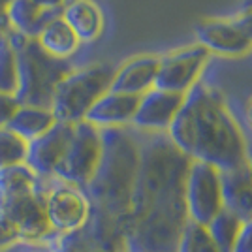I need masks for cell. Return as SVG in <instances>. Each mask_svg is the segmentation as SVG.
Segmentation results:
<instances>
[{"label": "cell", "instance_id": "1", "mask_svg": "<svg viewBox=\"0 0 252 252\" xmlns=\"http://www.w3.org/2000/svg\"><path fill=\"white\" fill-rule=\"evenodd\" d=\"M190 162L168 134L139 143V168L123 231V252H177L179 237L189 222L185 185Z\"/></svg>", "mask_w": 252, "mask_h": 252}, {"label": "cell", "instance_id": "2", "mask_svg": "<svg viewBox=\"0 0 252 252\" xmlns=\"http://www.w3.org/2000/svg\"><path fill=\"white\" fill-rule=\"evenodd\" d=\"M139 168V141L126 128L102 130V157L83 189L91 219L83 230L96 249L123 252V231Z\"/></svg>", "mask_w": 252, "mask_h": 252}, {"label": "cell", "instance_id": "3", "mask_svg": "<svg viewBox=\"0 0 252 252\" xmlns=\"http://www.w3.org/2000/svg\"><path fill=\"white\" fill-rule=\"evenodd\" d=\"M168 136L185 157L209 164L219 171L247 166L249 137L243 126L220 93L201 81L187 93Z\"/></svg>", "mask_w": 252, "mask_h": 252}, {"label": "cell", "instance_id": "4", "mask_svg": "<svg viewBox=\"0 0 252 252\" xmlns=\"http://www.w3.org/2000/svg\"><path fill=\"white\" fill-rule=\"evenodd\" d=\"M10 42L17 57V93L19 105L51 109L53 96L59 83L72 72L70 61L55 59L38 43L36 38H27L13 31Z\"/></svg>", "mask_w": 252, "mask_h": 252}, {"label": "cell", "instance_id": "5", "mask_svg": "<svg viewBox=\"0 0 252 252\" xmlns=\"http://www.w3.org/2000/svg\"><path fill=\"white\" fill-rule=\"evenodd\" d=\"M115 68L111 64H91L72 70L59 83L53 96L51 111L61 123H81L98 98L111 89Z\"/></svg>", "mask_w": 252, "mask_h": 252}, {"label": "cell", "instance_id": "6", "mask_svg": "<svg viewBox=\"0 0 252 252\" xmlns=\"http://www.w3.org/2000/svg\"><path fill=\"white\" fill-rule=\"evenodd\" d=\"M40 192L53 233H74L87 226L91 219V203L83 189L57 177H40Z\"/></svg>", "mask_w": 252, "mask_h": 252}, {"label": "cell", "instance_id": "7", "mask_svg": "<svg viewBox=\"0 0 252 252\" xmlns=\"http://www.w3.org/2000/svg\"><path fill=\"white\" fill-rule=\"evenodd\" d=\"M102 157V130L87 121L75 123L74 136L66 149L63 162L55 171V177L85 189L93 179Z\"/></svg>", "mask_w": 252, "mask_h": 252}, {"label": "cell", "instance_id": "8", "mask_svg": "<svg viewBox=\"0 0 252 252\" xmlns=\"http://www.w3.org/2000/svg\"><path fill=\"white\" fill-rule=\"evenodd\" d=\"M185 203L189 220L207 226L222 209L220 171L203 162H190L185 185Z\"/></svg>", "mask_w": 252, "mask_h": 252}, {"label": "cell", "instance_id": "9", "mask_svg": "<svg viewBox=\"0 0 252 252\" xmlns=\"http://www.w3.org/2000/svg\"><path fill=\"white\" fill-rule=\"evenodd\" d=\"M209 57L211 53L205 47H201L200 43H192L166 53L164 57H160L155 89L187 94L200 81L201 74L209 63Z\"/></svg>", "mask_w": 252, "mask_h": 252}, {"label": "cell", "instance_id": "10", "mask_svg": "<svg viewBox=\"0 0 252 252\" xmlns=\"http://www.w3.org/2000/svg\"><path fill=\"white\" fill-rule=\"evenodd\" d=\"M0 217H4L17 230L23 241L42 243L51 233L40 192V181L34 190L0 196Z\"/></svg>", "mask_w": 252, "mask_h": 252}, {"label": "cell", "instance_id": "11", "mask_svg": "<svg viewBox=\"0 0 252 252\" xmlns=\"http://www.w3.org/2000/svg\"><path fill=\"white\" fill-rule=\"evenodd\" d=\"M72 136H74V125L57 121L45 134L29 143L25 164L38 177H55V171L63 162Z\"/></svg>", "mask_w": 252, "mask_h": 252}, {"label": "cell", "instance_id": "12", "mask_svg": "<svg viewBox=\"0 0 252 252\" xmlns=\"http://www.w3.org/2000/svg\"><path fill=\"white\" fill-rule=\"evenodd\" d=\"M185 98L187 94L151 89L141 96L136 115L132 119V126L141 132H153V134L168 132L185 104Z\"/></svg>", "mask_w": 252, "mask_h": 252}, {"label": "cell", "instance_id": "13", "mask_svg": "<svg viewBox=\"0 0 252 252\" xmlns=\"http://www.w3.org/2000/svg\"><path fill=\"white\" fill-rule=\"evenodd\" d=\"M196 38L209 53L224 57H241L252 49V43L243 36L231 19H209L196 27Z\"/></svg>", "mask_w": 252, "mask_h": 252}, {"label": "cell", "instance_id": "14", "mask_svg": "<svg viewBox=\"0 0 252 252\" xmlns=\"http://www.w3.org/2000/svg\"><path fill=\"white\" fill-rule=\"evenodd\" d=\"M158 66H160V57H155V55H139L126 61L121 68L115 70L109 91L143 96L151 89H155Z\"/></svg>", "mask_w": 252, "mask_h": 252}, {"label": "cell", "instance_id": "15", "mask_svg": "<svg viewBox=\"0 0 252 252\" xmlns=\"http://www.w3.org/2000/svg\"><path fill=\"white\" fill-rule=\"evenodd\" d=\"M139 100H141V96L107 91L89 109L85 121L96 126V128H100V130H105V128H126L128 125H132V119L136 115Z\"/></svg>", "mask_w": 252, "mask_h": 252}, {"label": "cell", "instance_id": "16", "mask_svg": "<svg viewBox=\"0 0 252 252\" xmlns=\"http://www.w3.org/2000/svg\"><path fill=\"white\" fill-rule=\"evenodd\" d=\"M222 205L241 222L252 217V175L247 166L231 171H220Z\"/></svg>", "mask_w": 252, "mask_h": 252}, {"label": "cell", "instance_id": "17", "mask_svg": "<svg viewBox=\"0 0 252 252\" xmlns=\"http://www.w3.org/2000/svg\"><path fill=\"white\" fill-rule=\"evenodd\" d=\"M61 17L74 31L79 43L94 42L104 32V13L94 0H70Z\"/></svg>", "mask_w": 252, "mask_h": 252}, {"label": "cell", "instance_id": "18", "mask_svg": "<svg viewBox=\"0 0 252 252\" xmlns=\"http://www.w3.org/2000/svg\"><path fill=\"white\" fill-rule=\"evenodd\" d=\"M36 40L43 47V51H47L51 57L61 59V61H68L79 49L77 36L63 17H57L47 23Z\"/></svg>", "mask_w": 252, "mask_h": 252}, {"label": "cell", "instance_id": "19", "mask_svg": "<svg viewBox=\"0 0 252 252\" xmlns=\"http://www.w3.org/2000/svg\"><path fill=\"white\" fill-rule=\"evenodd\" d=\"M55 123H57V117L53 115L51 109L19 105V109L15 111V115L6 128H10L13 134H17L27 143H31L32 139L45 134Z\"/></svg>", "mask_w": 252, "mask_h": 252}, {"label": "cell", "instance_id": "20", "mask_svg": "<svg viewBox=\"0 0 252 252\" xmlns=\"http://www.w3.org/2000/svg\"><path fill=\"white\" fill-rule=\"evenodd\" d=\"M241 224L243 222L235 215H231L230 211L222 209L205 228L209 231L211 239L217 245L219 252H233Z\"/></svg>", "mask_w": 252, "mask_h": 252}, {"label": "cell", "instance_id": "21", "mask_svg": "<svg viewBox=\"0 0 252 252\" xmlns=\"http://www.w3.org/2000/svg\"><path fill=\"white\" fill-rule=\"evenodd\" d=\"M40 177L27 164H17L0 169V196H11L25 190H34Z\"/></svg>", "mask_w": 252, "mask_h": 252}, {"label": "cell", "instance_id": "22", "mask_svg": "<svg viewBox=\"0 0 252 252\" xmlns=\"http://www.w3.org/2000/svg\"><path fill=\"white\" fill-rule=\"evenodd\" d=\"M177 252H219L205 226L189 220L179 237Z\"/></svg>", "mask_w": 252, "mask_h": 252}, {"label": "cell", "instance_id": "23", "mask_svg": "<svg viewBox=\"0 0 252 252\" xmlns=\"http://www.w3.org/2000/svg\"><path fill=\"white\" fill-rule=\"evenodd\" d=\"M17 57L10 38L0 40V93L15 94L17 93Z\"/></svg>", "mask_w": 252, "mask_h": 252}, {"label": "cell", "instance_id": "24", "mask_svg": "<svg viewBox=\"0 0 252 252\" xmlns=\"http://www.w3.org/2000/svg\"><path fill=\"white\" fill-rule=\"evenodd\" d=\"M29 143L10 128H0V169L25 164Z\"/></svg>", "mask_w": 252, "mask_h": 252}, {"label": "cell", "instance_id": "25", "mask_svg": "<svg viewBox=\"0 0 252 252\" xmlns=\"http://www.w3.org/2000/svg\"><path fill=\"white\" fill-rule=\"evenodd\" d=\"M19 109V102L15 94H2L0 93V128H6Z\"/></svg>", "mask_w": 252, "mask_h": 252}, {"label": "cell", "instance_id": "26", "mask_svg": "<svg viewBox=\"0 0 252 252\" xmlns=\"http://www.w3.org/2000/svg\"><path fill=\"white\" fill-rule=\"evenodd\" d=\"M233 252H252V217L241 224Z\"/></svg>", "mask_w": 252, "mask_h": 252}, {"label": "cell", "instance_id": "27", "mask_svg": "<svg viewBox=\"0 0 252 252\" xmlns=\"http://www.w3.org/2000/svg\"><path fill=\"white\" fill-rule=\"evenodd\" d=\"M17 241H21L17 230H15L4 217H0V252L6 251L8 247H11L13 243H17Z\"/></svg>", "mask_w": 252, "mask_h": 252}, {"label": "cell", "instance_id": "28", "mask_svg": "<svg viewBox=\"0 0 252 252\" xmlns=\"http://www.w3.org/2000/svg\"><path fill=\"white\" fill-rule=\"evenodd\" d=\"M231 21L239 29V32H241L243 36L252 43V6L247 8L245 11H241L239 15H235Z\"/></svg>", "mask_w": 252, "mask_h": 252}, {"label": "cell", "instance_id": "29", "mask_svg": "<svg viewBox=\"0 0 252 252\" xmlns=\"http://www.w3.org/2000/svg\"><path fill=\"white\" fill-rule=\"evenodd\" d=\"M2 252H49L45 243H32V241H17L13 243L11 247H8L6 251Z\"/></svg>", "mask_w": 252, "mask_h": 252}, {"label": "cell", "instance_id": "30", "mask_svg": "<svg viewBox=\"0 0 252 252\" xmlns=\"http://www.w3.org/2000/svg\"><path fill=\"white\" fill-rule=\"evenodd\" d=\"M32 2H36L38 6H42L43 10L55 11V13H59V15H63L64 6H66V4L70 2V0H32Z\"/></svg>", "mask_w": 252, "mask_h": 252}, {"label": "cell", "instance_id": "31", "mask_svg": "<svg viewBox=\"0 0 252 252\" xmlns=\"http://www.w3.org/2000/svg\"><path fill=\"white\" fill-rule=\"evenodd\" d=\"M243 121H245V126L249 128V132L252 134V94H249V98L243 104Z\"/></svg>", "mask_w": 252, "mask_h": 252}, {"label": "cell", "instance_id": "32", "mask_svg": "<svg viewBox=\"0 0 252 252\" xmlns=\"http://www.w3.org/2000/svg\"><path fill=\"white\" fill-rule=\"evenodd\" d=\"M247 169L252 175V139H249V143H247Z\"/></svg>", "mask_w": 252, "mask_h": 252}, {"label": "cell", "instance_id": "33", "mask_svg": "<svg viewBox=\"0 0 252 252\" xmlns=\"http://www.w3.org/2000/svg\"><path fill=\"white\" fill-rule=\"evenodd\" d=\"M93 252H109V251H104V249H94Z\"/></svg>", "mask_w": 252, "mask_h": 252}]
</instances>
